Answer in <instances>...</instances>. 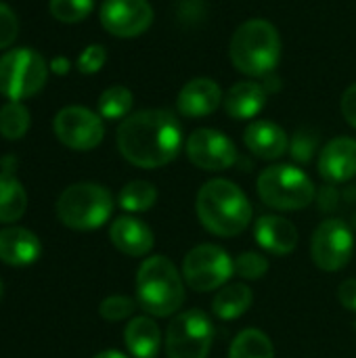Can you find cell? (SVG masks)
<instances>
[{
	"instance_id": "4dcf8cb0",
	"label": "cell",
	"mask_w": 356,
	"mask_h": 358,
	"mask_svg": "<svg viewBox=\"0 0 356 358\" xmlns=\"http://www.w3.org/2000/svg\"><path fill=\"white\" fill-rule=\"evenodd\" d=\"M317 145H319V136L311 130H298L290 143V151H292V157L298 162V164H308L311 157L315 155L317 151Z\"/></svg>"
},
{
	"instance_id": "d4e9b609",
	"label": "cell",
	"mask_w": 356,
	"mask_h": 358,
	"mask_svg": "<svg viewBox=\"0 0 356 358\" xmlns=\"http://www.w3.org/2000/svg\"><path fill=\"white\" fill-rule=\"evenodd\" d=\"M120 206L126 212H147L157 201V189L147 180H132L120 191Z\"/></svg>"
},
{
	"instance_id": "f35d334b",
	"label": "cell",
	"mask_w": 356,
	"mask_h": 358,
	"mask_svg": "<svg viewBox=\"0 0 356 358\" xmlns=\"http://www.w3.org/2000/svg\"><path fill=\"white\" fill-rule=\"evenodd\" d=\"M0 296H2V281H0Z\"/></svg>"
},
{
	"instance_id": "9a60e30c",
	"label": "cell",
	"mask_w": 356,
	"mask_h": 358,
	"mask_svg": "<svg viewBox=\"0 0 356 358\" xmlns=\"http://www.w3.org/2000/svg\"><path fill=\"white\" fill-rule=\"evenodd\" d=\"M222 101L225 94L212 78H195L180 88L176 107L185 117H208L220 107Z\"/></svg>"
},
{
	"instance_id": "ab89813d",
	"label": "cell",
	"mask_w": 356,
	"mask_h": 358,
	"mask_svg": "<svg viewBox=\"0 0 356 358\" xmlns=\"http://www.w3.org/2000/svg\"><path fill=\"white\" fill-rule=\"evenodd\" d=\"M355 227H356V214H355Z\"/></svg>"
},
{
	"instance_id": "7402d4cb",
	"label": "cell",
	"mask_w": 356,
	"mask_h": 358,
	"mask_svg": "<svg viewBox=\"0 0 356 358\" xmlns=\"http://www.w3.org/2000/svg\"><path fill=\"white\" fill-rule=\"evenodd\" d=\"M254 302V294L245 283H231L220 287V292L212 300V313L222 321L239 319L250 310Z\"/></svg>"
},
{
	"instance_id": "f1b7e54d",
	"label": "cell",
	"mask_w": 356,
	"mask_h": 358,
	"mask_svg": "<svg viewBox=\"0 0 356 358\" xmlns=\"http://www.w3.org/2000/svg\"><path fill=\"white\" fill-rule=\"evenodd\" d=\"M269 271V260L258 252H243L235 260V275H239L245 281L262 279Z\"/></svg>"
},
{
	"instance_id": "f546056e",
	"label": "cell",
	"mask_w": 356,
	"mask_h": 358,
	"mask_svg": "<svg viewBox=\"0 0 356 358\" xmlns=\"http://www.w3.org/2000/svg\"><path fill=\"white\" fill-rule=\"evenodd\" d=\"M134 308H136V304H134L132 298H126V296H109V298H105L101 302L99 313H101V317L105 321L115 323V321L128 319L134 313Z\"/></svg>"
},
{
	"instance_id": "83f0119b",
	"label": "cell",
	"mask_w": 356,
	"mask_h": 358,
	"mask_svg": "<svg viewBox=\"0 0 356 358\" xmlns=\"http://www.w3.org/2000/svg\"><path fill=\"white\" fill-rule=\"evenodd\" d=\"M92 6H94L92 0H50L48 4L50 15L63 23L84 21L92 13Z\"/></svg>"
},
{
	"instance_id": "74e56055",
	"label": "cell",
	"mask_w": 356,
	"mask_h": 358,
	"mask_svg": "<svg viewBox=\"0 0 356 358\" xmlns=\"http://www.w3.org/2000/svg\"><path fill=\"white\" fill-rule=\"evenodd\" d=\"M94 358H128V357H126V355H122V352H118V350H105V352L97 355Z\"/></svg>"
},
{
	"instance_id": "277c9868",
	"label": "cell",
	"mask_w": 356,
	"mask_h": 358,
	"mask_svg": "<svg viewBox=\"0 0 356 358\" xmlns=\"http://www.w3.org/2000/svg\"><path fill=\"white\" fill-rule=\"evenodd\" d=\"M138 306L151 317H170L183 308L185 279L166 256L147 258L136 273Z\"/></svg>"
},
{
	"instance_id": "52a82bcc",
	"label": "cell",
	"mask_w": 356,
	"mask_h": 358,
	"mask_svg": "<svg viewBox=\"0 0 356 358\" xmlns=\"http://www.w3.org/2000/svg\"><path fill=\"white\" fill-rule=\"evenodd\" d=\"M48 76V65L34 48H13L0 57V94L23 101L38 94Z\"/></svg>"
},
{
	"instance_id": "7a4b0ae2",
	"label": "cell",
	"mask_w": 356,
	"mask_h": 358,
	"mask_svg": "<svg viewBox=\"0 0 356 358\" xmlns=\"http://www.w3.org/2000/svg\"><path fill=\"white\" fill-rule=\"evenodd\" d=\"M197 218L216 237H235L252 222V206L245 193L227 178L208 180L195 201Z\"/></svg>"
},
{
	"instance_id": "4316f807",
	"label": "cell",
	"mask_w": 356,
	"mask_h": 358,
	"mask_svg": "<svg viewBox=\"0 0 356 358\" xmlns=\"http://www.w3.org/2000/svg\"><path fill=\"white\" fill-rule=\"evenodd\" d=\"M132 92L126 86H109L99 96V115L105 120H126L132 109Z\"/></svg>"
},
{
	"instance_id": "8fae6325",
	"label": "cell",
	"mask_w": 356,
	"mask_h": 358,
	"mask_svg": "<svg viewBox=\"0 0 356 358\" xmlns=\"http://www.w3.org/2000/svg\"><path fill=\"white\" fill-rule=\"evenodd\" d=\"M52 128L57 138L65 147L76 151H90L99 147L105 136V126L101 115L80 105L61 109L55 117Z\"/></svg>"
},
{
	"instance_id": "d6986e66",
	"label": "cell",
	"mask_w": 356,
	"mask_h": 358,
	"mask_svg": "<svg viewBox=\"0 0 356 358\" xmlns=\"http://www.w3.org/2000/svg\"><path fill=\"white\" fill-rule=\"evenodd\" d=\"M42 254L40 239L21 227H8L0 231V260L10 266L34 264Z\"/></svg>"
},
{
	"instance_id": "9c48e42d",
	"label": "cell",
	"mask_w": 356,
	"mask_h": 358,
	"mask_svg": "<svg viewBox=\"0 0 356 358\" xmlns=\"http://www.w3.org/2000/svg\"><path fill=\"white\" fill-rule=\"evenodd\" d=\"M214 342V325L201 310L176 315L166 329L168 358H208Z\"/></svg>"
},
{
	"instance_id": "7c38bea8",
	"label": "cell",
	"mask_w": 356,
	"mask_h": 358,
	"mask_svg": "<svg viewBox=\"0 0 356 358\" xmlns=\"http://www.w3.org/2000/svg\"><path fill=\"white\" fill-rule=\"evenodd\" d=\"M187 157L193 166L206 172L229 170L237 162V147L233 141L212 128H199L187 138Z\"/></svg>"
},
{
	"instance_id": "484cf974",
	"label": "cell",
	"mask_w": 356,
	"mask_h": 358,
	"mask_svg": "<svg viewBox=\"0 0 356 358\" xmlns=\"http://www.w3.org/2000/svg\"><path fill=\"white\" fill-rule=\"evenodd\" d=\"M29 111L21 101H8L0 109V134L8 141L25 136L29 130Z\"/></svg>"
},
{
	"instance_id": "5b68a950",
	"label": "cell",
	"mask_w": 356,
	"mask_h": 358,
	"mask_svg": "<svg viewBox=\"0 0 356 358\" xmlns=\"http://www.w3.org/2000/svg\"><path fill=\"white\" fill-rule=\"evenodd\" d=\"M111 193L94 182L71 185L57 199L59 220L73 231H94L111 218Z\"/></svg>"
},
{
	"instance_id": "d590c367",
	"label": "cell",
	"mask_w": 356,
	"mask_h": 358,
	"mask_svg": "<svg viewBox=\"0 0 356 358\" xmlns=\"http://www.w3.org/2000/svg\"><path fill=\"white\" fill-rule=\"evenodd\" d=\"M319 206H321V210H323V212H332V210H336V206H338V191H336L334 187H325V189H321Z\"/></svg>"
},
{
	"instance_id": "603a6c76",
	"label": "cell",
	"mask_w": 356,
	"mask_h": 358,
	"mask_svg": "<svg viewBox=\"0 0 356 358\" xmlns=\"http://www.w3.org/2000/svg\"><path fill=\"white\" fill-rule=\"evenodd\" d=\"M27 208V193L13 172H0V222H17Z\"/></svg>"
},
{
	"instance_id": "e575fe53",
	"label": "cell",
	"mask_w": 356,
	"mask_h": 358,
	"mask_svg": "<svg viewBox=\"0 0 356 358\" xmlns=\"http://www.w3.org/2000/svg\"><path fill=\"white\" fill-rule=\"evenodd\" d=\"M338 300L346 310L356 313V279H346L338 287Z\"/></svg>"
},
{
	"instance_id": "cb8c5ba5",
	"label": "cell",
	"mask_w": 356,
	"mask_h": 358,
	"mask_svg": "<svg viewBox=\"0 0 356 358\" xmlns=\"http://www.w3.org/2000/svg\"><path fill=\"white\" fill-rule=\"evenodd\" d=\"M229 358H275V348L264 331L243 329L233 340Z\"/></svg>"
},
{
	"instance_id": "836d02e7",
	"label": "cell",
	"mask_w": 356,
	"mask_h": 358,
	"mask_svg": "<svg viewBox=\"0 0 356 358\" xmlns=\"http://www.w3.org/2000/svg\"><path fill=\"white\" fill-rule=\"evenodd\" d=\"M340 109H342V115L344 120L353 126L356 130V84L348 86L346 92L342 94V101H340Z\"/></svg>"
},
{
	"instance_id": "e0dca14e",
	"label": "cell",
	"mask_w": 356,
	"mask_h": 358,
	"mask_svg": "<svg viewBox=\"0 0 356 358\" xmlns=\"http://www.w3.org/2000/svg\"><path fill=\"white\" fill-rule=\"evenodd\" d=\"M109 239L122 254L134 256V258L147 256L155 243L153 231L134 216H122L113 220L109 229Z\"/></svg>"
},
{
	"instance_id": "5bb4252c",
	"label": "cell",
	"mask_w": 356,
	"mask_h": 358,
	"mask_svg": "<svg viewBox=\"0 0 356 358\" xmlns=\"http://www.w3.org/2000/svg\"><path fill=\"white\" fill-rule=\"evenodd\" d=\"M319 174L329 185H342L356 176V141L338 136L329 141L319 155Z\"/></svg>"
},
{
	"instance_id": "1f68e13d",
	"label": "cell",
	"mask_w": 356,
	"mask_h": 358,
	"mask_svg": "<svg viewBox=\"0 0 356 358\" xmlns=\"http://www.w3.org/2000/svg\"><path fill=\"white\" fill-rule=\"evenodd\" d=\"M107 61V50L101 44H90L82 50L80 59H78V69L82 73H97Z\"/></svg>"
},
{
	"instance_id": "ba28073f",
	"label": "cell",
	"mask_w": 356,
	"mask_h": 358,
	"mask_svg": "<svg viewBox=\"0 0 356 358\" xmlns=\"http://www.w3.org/2000/svg\"><path fill=\"white\" fill-rule=\"evenodd\" d=\"M235 273V260L214 243H204L193 248L185 260L180 275L193 292H214L225 287V283Z\"/></svg>"
},
{
	"instance_id": "30bf717a",
	"label": "cell",
	"mask_w": 356,
	"mask_h": 358,
	"mask_svg": "<svg viewBox=\"0 0 356 358\" xmlns=\"http://www.w3.org/2000/svg\"><path fill=\"white\" fill-rule=\"evenodd\" d=\"M355 252V235L353 229L338 218H329L321 222L311 241L313 262L325 273H338L348 266Z\"/></svg>"
},
{
	"instance_id": "6da1fadb",
	"label": "cell",
	"mask_w": 356,
	"mask_h": 358,
	"mask_svg": "<svg viewBox=\"0 0 356 358\" xmlns=\"http://www.w3.org/2000/svg\"><path fill=\"white\" fill-rule=\"evenodd\" d=\"M180 147V122L166 109L136 111L118 128V149L136 168H162L178 155Z\"/></svg>"
},
{
	"instance_id": "ac0fdd59",
	"label": "cell",
	"mask_w": 356,
	"mask_h": 358,
	"mask_svg": "<svg viewBox=\"0 0 356 358\" xmlns=\"http://www.w3.org/2000/svg\"><path fill=\"white\" fill-rule=\"evenodd\" d=\"M243 143L260 159H279L290 149L285 130L269 120L252 122L243 132Z\"/></svg>"
},
{
	"instance_id": "8992f818",
	"label": "cell",
	"mask_w": 356,
	"mask_h": 358,
	"mask_svg": "<svg viewBox=\"0 0 356 358\" xmlns=\"http://www.w3.org/2000/svg\"><path fill=\"white\" fill-rule=\"evenodd\" d=\"M258 197L279 212H298L315 201V182L296 166L275 164L258 176Z\"/></svg>"
},
{
	"instance_id": "3957f363",
	"label": "cell",
	"mask_w": 356,
	"mask_h": 358,
	"mask_svg": "<svg viewBox=\"0 0 356 358\" xmlns=\"http://www.w3.org/2000/svg\"><path fill=\"white\" fill-rule=\"evenodd\" d=\"M231 63L245 76H269L281 59V36L271 21L250 19L241 23L229 46Z\"/></svg>"
},
{
	"instance_id": "ffe728a7",
	"label": "cell",
	"mask_w": 356,
	"mask_h": 358,
	"mask_svg": "<svg viewBox=\"0 0 356 358\" xmlns=\"http://www.w3.org/2000/svg\"><path fill=\"white\" fill-rule=\"evenodd\" d=\"M222 103L233 120H252L266 105V90L258 82H239L229 88Z\"/></svg>"
},
{
	"instance_id": "d6a6232c",
	"label": "cell",
	"mask_w": 356,
	"mask_h": 358,
	"mask_svg": "<svg viewBox=\"0 0 356 358\" xmlns=\"http://www.w3.org/2000/svg\"><path fill=\"white\" fill-rule=\"evenodd\" d=\"M17 31H19V21L15 13L6 4L0 2V50L15 42Z\"/></svg>"
},
{
	"instance_id": "44dd1931",
	"label": "cell",
	"mask_w": 356,
	"mask_h": 358,
	"mask_svg": "<svg viewBox=\"0 0 356 358\" xmlns=\"http://www.w3.org/2000/svg\"><path fill=\"white\" fill-rule=\"evenodd\" d=\"M124 344L134 358H155L162 346L157 323L149 317H134L124 329Z\"/></svg>"
},
{
	"instance_id": "2e32d148",
	"label": "cell",
	"mask_w": 356,
	"mask_h": 358,
	"mask_svg": "<svg viewBox=\"0 0 356 358\" xmlns=\"http://www.w3.org/2000/svg\"><path fill=\"white\" fill-rule=\"evenodd\" d=\"M254 237L273 256H287L298 248V229L283 216H260L254 224Z\"/></svg>"
},
{
	"instance_id": "4fadbf2b",
	"label": "cell",
	"mask_w": 356,
	"mask_h": 358,
	"mask_svg": "<svg viewBox=\"0 0 356 358\" xmlns=\"http://www.w3.org/2000/svg\"><path fill=\"white\" fill-rule=\"evenodd\" d=\"M101 25L118 38H136L153 23V8L147 0H105Z\"/></svg>"
},
{
	"instance_id": "8d00e7d4",
	"label": "cell",
	"mask_w": 356,
	"mask_h": 358,
	"mask_svg": "<svg viewBox=\"0 0 356 358\" xmlns=\"http://www.w3.org/2000/svg\"><path fill=\"white\" fill-rule=\"evenodd\" d=\"M50 65H52V71L55 73H67V69H69V61L67 59H59V57L52 59Z\"/></svg>"
},
{
	"instance_id": "60d3db41",
	"label": "cell",
	"mask_w": 356,
	"mask_h": 358,
	"mask_svg": "<svg viewBox=\"0 0 356 358\" xmlns=\"http://www.w3.org/2000/svg\"><path fill=\"white\" fill-rule=\"evenodd\" d=\"M355 329H356V323H355Z\"/></svg>"
}]
</instances>
